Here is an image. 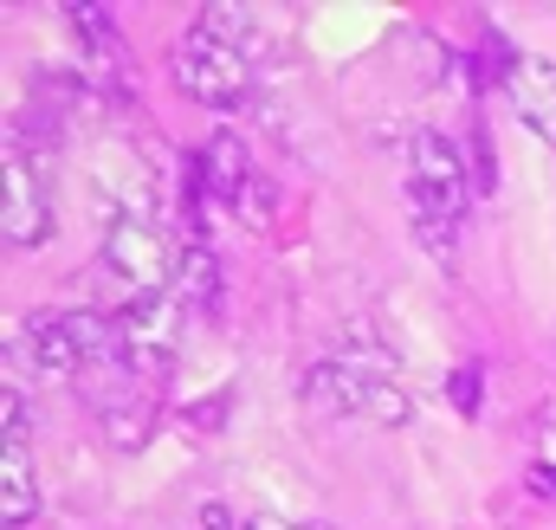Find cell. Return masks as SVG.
I'll list each match as a JSON object with an SVG mask.
<instances>
[{
  "mask_svg": "<svg viewBox=\"0 0 556 530\" xmlns=\"http://www.w3.org/2000/svg\"><path fill=\"white\" fill-rule=\"evenodd\" d=\"M304 401L343 414V420H376V427H408L415 420V395L395 376V356L376 343V330H350L324 363H311L304 376Z\"/></svg>",
  "mask_w": 556,
  "mask_h": 530,
  "instance_id": "obj_1",
  "label": "cell"
},
{
  "mask_svg": "<svg viewBox=\"0 0 556 530\" xmlns=\"http://www.w3.org/2000/svg\"><path fill=\"white\" fill-rule=\"evenodd\" d=\"M181 247L168 214L162 207H117L111 227H104V247H98V285L111 291V311H130L142 298H162L175 291V272H181Z\"/></svg>",
  "mask_w": 556,
  "mask_h": 530,
  "instance_id": "obj_2",
  "label": "cell"
},
{
  "mask_svg": "<svg viewBox=\"0 0 556 530\" xmlns=\"http://www.w3.org/2000/svg\"><path fill=\"white\" fill-rule=\"evenodd\" d=\"M466 201H472V181H466V162H459L453 136L415 130L408 136V220H415L420 247L440 265L459 260Z\"/></svg>",
  "mask_w": 556,
  "mask_h": 530,
  "instance_id": "obj_3",
  "label": "cell"
},
{
  "mask_svg": "<svg viewBox=\"0 0 556 530\" xmlns=\"http://www.w3.org/2000/svg\"><path fill=\"white\" fill-rule=\"evenodd\" d=\"M59 220V194H52V136L33 124H13L7 136V181H0V227L7 247H46Z\"/></svg>",
  "mask_w": 556,
  "mask_h": 530,
  "instance_id": "obj_4",
  "label": "cell"
},
{
  "mask_svg": "<svg viewBox=\"0 0 556 530\" xmlns=\"http://www.w3.org/2000/svg\"><path fill=\"white\" fill-rule=\"evenodd\" d=\"M168 72H175V85H181L194 104H207V111H247V104H253V59H247V46H240L233 33H220V26H207V20H194V26L175 39Z\"/></svg>",
  "mask_w": 556,
  "mask_h": 530,
  "instance_id": "obj_5",
  "label": "cell"
},
{
  "mask_svg": "<svg viewBox=\"0 0 556 530\" xmlns=\"http://www.w3.org/2000/svg\"><path fill=\"white\" fill-rule=\"evenodd\" d=\"M181 168H188V220L194 227H201L207 207H240L247 188H253V175H260L253 155H247V142L233 130H214Z\"/></svg>",
  "mask_w": 556,
  "mask_h": 530,
  "instance_id": "obj_6",
  "label": "cell"
},
{
  "mask_svg": "<svg viewBox=\"0 0 556 530\" xmlns=\"http://www.w3.org/2000/svg\"><path fill=\"white\" fill-rule=\"evenodd\" d=\"M111 317L124 324V350H130V369H137L142 382L175 369V350H181V330H188V304H181L175 291L142 298V304H130V311H111Z\"/></svg>",
  "mask_w": 556,
  "mask_h": 530,
  "instance_id": "obj_7",
  "label": "cell"
},
{
  "mask_svg": "<svg viewBox=\"0 0 556 530\" xmlns=\"http://www.w3.org/2000/svg\"><path fill=\"white\" fill-rule=\"evenodd\" d=\"M505 98H511L518 124L556 149V59H544V52H518V65L505 72Z\"/></svg>",
  "mask_w": 556,
  "mask_h": 530,
  "instance_id": "obj_8",
  "label": "cell"
},
{
  "mask_svg": "<svg viewBox=\"0 0 556 530\" xmlns=\"http://www.w3.org/2000/svg\"><path fill=\"white\" fill-rule=\"evenodd\" d=\"M33 512H39V472H33V446L7 440V446H0V525L20 530V525H33Z\"/></svg>",
  "mask_w": 556,
  "mask_h": 530,
  "instance_id": "obj_9",
  "label": "cell"
},
{
  "mask_svg": "<svg viewBox=\"0 0 556 530\" xmlns=\"http://www.w3.org/2000/svg\"><path fill=\"white\" fill-rule=\"evenodd\" d=\"M175 298L188 304V317H194V311H214V304H220V260H214V247H207V240H188V247H181Z\"/></svg>",
  "mask_w": 556,
  "mask_h": 530,
  "instance_id": "obj_10",
  "label": "cell"
},
{
  "mask_svg": "<svg viewBox=\"0 0 556 530\" xmlns=\"http://www.w3.org/2000/svg\"><path fill=\"white\" fill-rule=\"evenodd\" d=\"M525 485L538 492V499H556V401L538 407V420H531V459H525Z\"/></svg>",
  "mask_w": 556,
  "mask_h": 530,
  "instance_id": "obj_11",
  "label": "cell"
},
{
  "mask_svg": "<svg viewBox=\"0 0 556 530\" xmlns=\"http://www.w3.org/2000/svg\"><path fill=\"white\" fill-rule=\"evenodd\" d=\"M7 440L33 446V407H26V389H13V382H0V446Z\"/></svg>",
  "mask_w": 556,
  "mask_h": 530,
  "instance_id": "obj_12",
  "label": "cell"
},
{
  "mask_svg": "<svg viewBox=\"0 0 556 530\" xmlns=\"http://www.w3.org/2000/svg\"><path fill=\"white\" fill-rule=\"evenodd\" d=\"M446 395H453L459 414H479V401H485V363H459L453 382H446Z\"/></svg>",
  "mask_w": 556,
  "mask_h": 530,
  "instance_id": "obj_13",
  "label": "cell"
},
{
  "mask_svg": "<svg viewBox=\"0 0 556 530\" xmlns=\"http://www.w3.org/2000/svg\"><path fill=\"white\" fill-rule=\"evenodd\" d=\"M253 530H330V525H311V518H278V512H260V518H247Z\"/></svg>",
  "mask_w": 556,
  "mask_h": 530,
  "instance_id": "obj_14",
  "label": "cell"
},
{
  "mask_svg": "<svg viewBox=\"0 0 556 530\" xmlns=\"http://www.w3.org/2000/svg\"><path fill=\"white\" fill-rule=\"evenodd\" d=\"M194 530H253V525H240L233 512H220V505H207V512H201V525H194Z\"/></svg>",
  "mask_w": 556,
  "mask_h": 530,
  "instance_id": "obj_15",
  "label": "cell"
}]
</instances>
